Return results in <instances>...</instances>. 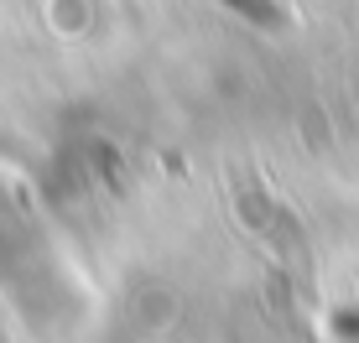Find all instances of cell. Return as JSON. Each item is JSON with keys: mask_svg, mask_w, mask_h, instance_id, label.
Wrapping results in <instances>:
<instances>
[{"mask_svg": "<svg viewBox=\"0 0 359 343\" xmlns=\"http://www.w3.org/2000/svg\"><path fill=\"white\" fill-rule=\"evenodd\" d=\"M245 6H250V16H261V21H276V6H271V0H245Z\"/></svg>", "mask_w": 359, "mask_h": 343, "instance_id": "cell-1", "label": "cell"}]
</instances>
